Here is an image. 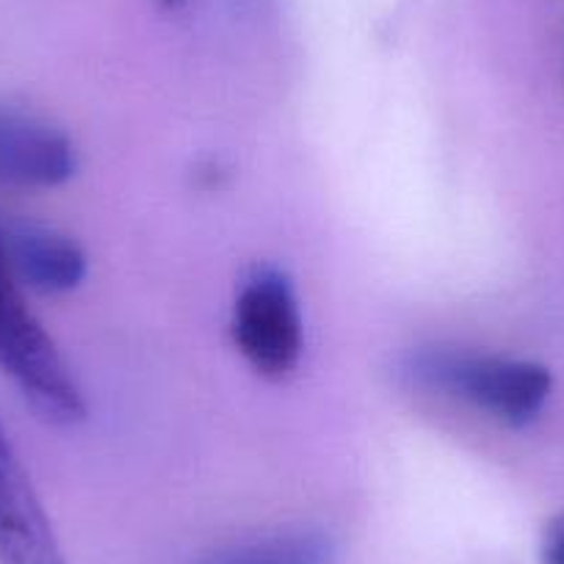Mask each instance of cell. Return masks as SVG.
<instances>
[{"instance_id": "obj_9", "label": "cell", "mask_w": 564, "mask_h": 564, "mask_svg": "<svg viewBox=\"0 0 564 564\" xmlns=\"http://www.w3.org/2000/svg\"><path fill=\"white\" fill-rule=\"evenodd\" d=\"M166 7H175V3H183V0H164Z\"/></svg>"}, {"instance_id": "obj_4", "label": "cell", "mask_w": 564, "mask_h": 564, "mask_svg": "<svg viewBox=\"0 0 564 564\" xmlns=\"http://www.w3.org/2000/svg\"><path fill=\"white\" fill-rule=\"evenodd\" d=\"M0 564H64L29 474L0 426Z\"/></svg>"}, {"instance_id": "obj_2", "label": "cell", "mask_w": 564, "mask_h": 564, "mask_svg": "<svg viewBox=\"0 0 564 564\" xmlns=\"http://www.w3.org/2000/svg\"><path fill=\"white\" fill-rule=\"evenodd\" d=\"M0 371L20 390L31 410L47 423L69 426L86 415L84 395L73 371L40 318L25 305L20 280L7 249V227L0 225Z\"/></svg>"}, {"instance_id": "obj_7", "label": "cell", "mask_w": 564, "mask_h": 564, "mask_svg": "<svg viewBox=\"0 0 564 564\" xmlns=\"http://www.w3.org/2000/svg\"><path fill=\"white\" fill-rule=\"evenodd\" d=\"M333 534L322 529H285L214 547L199 564H333Z\"/></svg>"}, {"instance_id": "obj_5", "label": "cell", "mask_w": 564, "mask_h": 564, "mask_svg": "<svg viewBox=\"0 0 564 564\" xmlns=\"http://www.w3.org/2000/svg\"><path fill=\"white\" fill-rule=\"evenodd\" d=\"M75 172L73 141L25 111L0 108V181L23 188L62 186Z\"/></svg>"}, {"instance_id": "obj_3", "label": "cell", "mask_w": 564, "mask_h": 564, "mask_svg": "<svg viewBox=\"0 0 564 564\" xmlns=\"http://www.w3.org/2000/svg\"><path fill=\"white\" fill-rule=\"evenodd\" d=\"M232 338L243 360L269 379L289 377L302 357V313L280 269L252 271L232 311Z\"/></svg>"}, {"instance_id": "obj_1", "label": "cell", "mask_w": 564, "mask_h": 564, "mask_svg": "<svg viewBox=\"0 0 564 564\" xmlns=\"http://www.w3.org/2000/svg\"><path fill=\"white\" fill-rule=\"evenodd\" d=\"M412 384L470 401L507 426H529L551 399L553 377L545 366L457 349H417L401 362Z\"/></svg>"}, {"instance_id": "obj_8", "label": "cell", "mask_w": 564, "mask_h": 564, "mask_svg": "<svg viewBox=\"0 0 564 564\" xmlns=\"http://www.w3.org/2000/svg\"><path fill=\"white\" fill-rule=\"evenodd\" d=\"M542 564H564V514L553 518L542 534Z\"/></svg>"}, {"instance_id": "obj_6", "label": "cell", "mask_w": 564, "mask_h": 564, "mask_svg": "<svg viewBox=\"0 0 564 564\" xmlns=\"http://www.w3.org/2000/svg\"><path fill=\"white\" fill-rule=\"evenodd\" d=\"M7 249L20 282L42 294H67L86 276V252L64 232L36 221L7 227Z\"/></svg>"}]
</instances>
